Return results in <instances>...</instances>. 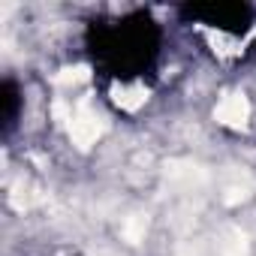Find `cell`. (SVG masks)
Masks as SVG:
<instances>
[{"instance_id":"1","label":"cell","mask_w":256,"mask_h":256,"mask_svg":"<svg viewBox=\"0 0 256 256\" xmlns=\"http://www.w3.org/2000/svg\"><path fill=\"white\" fill-rule=\"evenodd\" d=\"M84 52L100 76L136 82L157 70L163 28L145 10H133L118 18H96L84 30Z\"/></svg>"},{"instance_id":"2","label":"cell","mask_w":256,"mask_h":256,"mask_svg":"<svg viewBox=\"0 0 256 256\" xmlns=\"http://www.w3.org/2000/svg\"><path fill=\"white\" fill-rule=\"evenodd\" d=\"M178 18L184 24H205L211 30H223L232 36H244L253 22H256V10L244 0H211V4H184L178 6Z\"/></svg>"},{"instance_id":"3","label":"cell","mask_w":256,"mask_h":256,"mask_svg":"<svg viewBox=\"0 0 256 256\" xmlns=\"http://www.w3.org/2000/svg\"><path fill=\"white\" fill-rule=\"evenodd\" d=\"M22 112H24V96H22V88L12 76L4 78L0 84V136L10 139L16 133V126L22 120Z\"/></svg>"}]
</instances>
